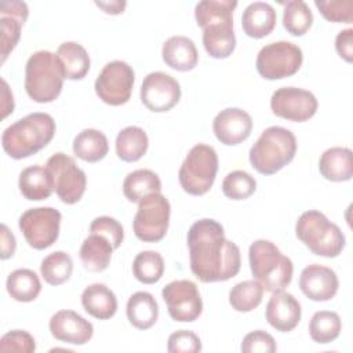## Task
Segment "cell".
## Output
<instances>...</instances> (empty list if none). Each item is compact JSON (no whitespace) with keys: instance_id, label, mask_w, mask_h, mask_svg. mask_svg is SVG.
Listing matches in <instances>:
<instances>
[{"instance_id":"obj_1","label":"cell","mask_w":353,"mask_h":353,"mask_svg":"<svg viewBox=\"0 0 353 353\" xmlns=\"http://www.w3.org/2000/svg\"><path fill=\"white\" fill-rule=\"evenodd\" d=\"M188 248L190 270L203 283L226 281L240 272V248L214 219H199L189 228Z\"/></svg>"},{"instance_id":"obj_2","label":"cell","mask_w":353,"mask_h":353,"mask_svg":"<svg viewBox=\"0 0 353 353\" xmlns=\"http://www.w3.org/2000/svg\"><path fill=\"white\" fill-rule=\"evenodd\" d=\"M55 128L52 116L34 112L17 120L3 131L1 146L11 159H26L52 141Z\"/></svg>"},{"instance_id":"obj_3","label":"cell","mask_w":353,"mask_h":353,"mask_svg":"<svg viewBox=\"0 0 353 353\" xmlns=\"http://www.w3.org/2000/svg\"><path fill=\"white\" fill-rule=\"evenodd\" d=\"M66 79L63 66L57 54L40 50L29 57L25 66V90L37 103L55 101Z\"/></svg>"},{"instance_id":"obj_4","label":"cell","mask_w":353,"mask_h":353,"mask_svg":"<svg viewBox=\"0 0 353 353\" xmlns=\"http://www.w3.org/2000/svg\"><path fill=\"white\" fill-rule=\"evenodd\" d=\"M296 153V138L284 127L270 125L262 131L251 146V165L263 175H273L292 161Z\"/></svg>"},{"instance_id":"obj_5","label":"cell","mask_w":353,"mask_h":353,"mask_svg":"<svg viewBox=\"0 0 353 353\" xmlns=\"http://www.w3.org/2000/svg\"><path fill=\"white\" fill-rule=\"evenodd\" d=\"M248 261L254 279L272 294L283 291L292 280V261L269 240H255L250 245Z\"/></svg>"},{"instance_id":"obj_6","label":"cell","mask_w":353,"mask_h":353,"mask_svg":"<svg viewBox=\"0 0 353 353\" xmlns=\"http://www.w3.org/2000/svg\"><path fill=\"white\" fill-rule=\"evenodd\" d=\"M295 233L314 255L324 258L338 256L346 244L345 234L339 226L317 210L301 214L295 225Z\"/></svg>"},{"instance_id":"obj_7","label":"cell","mask_w":353,"mask_h":353,"mask_svg":"<svg viewBox=\"0 0 353 353\" xmlns=\"http://www.w3.org/2000/svg\"><path fill=\"white\" fill-rule=\"evenodd\" d=\"M218 172L216 150L207 143L194 145L181 164L178 179L181 188L192 196L205 194Z\"/></svg>"},{"instance_id":"obj_8","label":"cell","mask_w":353,"mask_h":353,"mask_svg":"<svg viewBox=\"0 0 353 353\" xmlns=\"http://www.w3.org/2000/svg\"><path fill=\"white\" fill-rule=\"evenodd\" d=\"M171 205L165 196L150 193L138 203V210L132 221L137 239L145 243H157L164 239L170 225Z\"/></svg>"},{"instance_id":"obj_9","label":"cell","mask_w":353,"mask_h":353,"mask_svg":"<svg viewBox=\"0 0 353 353\" xmlns=\"http://www.w3.org/2000/svg\"><path fill=\"white\" fill-rule=\"evenodd\" d=\"M303 62L302 50L291 41H273L263 46L255 61L261 77L266 80H280L295 74Z\"/></svg>"},{"instance_id":"obj_10","label":"cell","mask_w":353,"mask_h":353,"mask_svg":"<svg viewBox=\"0 0 353 353\" xmlns=\"http://www.w3.org/2000/svg\"><path fill=\"white\" fill-rule=\"evenodd\" d=\"M46 168L51 175L54 192L65 204H76L81 200L85 186V172L77 167L73 157L58 152L46 163Z\"/></svg>"},{"instance_id":"obj_11","label":"cell","mask_w":353,"mask_h":353,"mask_svg":"<svg viewBox=\"0 0 353 353\" xmlns=\"http://www.w3.org/2000/svg\"><path fill=\"white\" fill-rule=\"evenodd\" d=\"M62 214L52 207H36L26 210L18 221V226L26 243L34 250L51 247L61 228Z\"/></svg>"},{"instance_id":"obj_12","label":"cell","mask_w":353,"mask_h":353,"mask_svg":"<svg viewBox=\"0 0 353 353\" xmlns=\"http://www.w3.org/2000/svg\"><path fill=\"white\" fill-rule=\"evenodd\" d=\"M134 81V69L127 62L116 59L102 68L94 87L102 102L110 106H120L130 101Z\"/></svg>"},{"instance_id":"obj_13","label":"cell","mask_w":353,"mask_h":353,"mask_svg":"<svg viewBox=\"0 0 353 353\" xmlns=\"http://www.w3.org/2000/svg\"><path fill=\"white\" fill-rule=\"evenodd\" d=\"M161 296L167 305L168 314L179 323H192L203 312V301L197 285L190 280H174L168 283Z\"/></svg>"},{"instance_id":"obj_14","label":"cell","mask_w":353,"mask_h":353,"mask_svg":"<svg viewBox=\"0 0 353 353\" xmlns=\"http://www.w3.org/2000/svg\"><path fill=\"white\" fill-rule=\"evenodd\" d=\"M319 108L313 92L298 87L277 88L270 98V109L277 117L294 123H303L312 119Z\"/></svg>"},{"instance_id":"obj_15","label":"cell","mask_w":353,"mask_h":353,"mask_svg":"<svg viewBox=\"0 0 353 353\" xmlns=\"http://www.w3.org/2000/svg\"><path fill=\"white\" fill-rule=\"evenodd\" d=\"M181 99V85L164 72L149 73L141 85L142 103L154 113L171 110Z\"/></svg>"},{"instance_id":"obj_16","label":"cell","mask_w":353,"mask_h":353,"mask_svg":"<svg viewBox=\"0 0 353 353\" xmlns=\"http://www.w3.org/2000/svg\"><path fill=\"white\" fill-rule=\"evenodd\" d=\"M212 131L221 143L234 146L251 135L252 119L240 108H226L215 116Z\"/></svg>"},{"instance_id":"obj_17","label":"cell","mask_w":353,"mask_h":353,"mask_svg":"<svg viewBox=\"0 0 353 353\" xmlns=\"http://www.w3.org/2000/svg\"><path fill=\"white\" fill-rule=\"evenodd\" d=\"M299 288L309 299L325 302L336 295L339 280L331 268L313 263L301 272Z\"/></svg>"},{"instance_id":"obj_18","label":"cell","mask_w":353,"mask_h":353,"mask_svg":"<svg viewBox=\"0 0 353 353\" xmlns=\"http://www.w3.org/2000/svg\"><path fill=\"white\" fill-rule=\"evenodd\" d=\"M48 328L51 335L66 343L84 345L94 335L92 324L73 310H58L50 319Z\"/></svg>"},{"instance_id":"obj_19","label":"cell","mask_w":353,"mask_h":353,"mask_svg":"<svg viewBox=\"0 0 353 353\" xmlns=\"http://www.w3.org/2000/svg\"><path fill=\"white\" fill-rule=\"evenodd\" d=\"M301 314V303L292 294L284 290L273 292L265 312L266 321L280 332L292 331L299 324Z\"/></svg>"},{"instance_id":"obj_20","label":"cell","mask_w":353,"mask_h":353,"mask_svg":"<svg viewBox=\"0 0 353 353\" xmlns=\"http://www.w3.org/2000/svg\"><path fill=\"white\" fill-rule=\"evenodd\" d=\"M161 57L167 66L178 72H188L196 68L199 52L192 39L186 36H171L161 48Z\"/></svg>"},{"instance_id":"obj_21","label":"cell","mask_w":353,"mask_h":353,"mask_svg":"<svg viewBox=\"0 0 353 353\" xmlns=\"http://www.w3.org/2000/svg\"><path fill=\"white\" fill-rule=\"evenodd\" d=\"M320 174L331 182H346L353 176V154L349 148L334 146L323 152L319 160Z\"/></svg>"},{"instance_id":"obj_22","label":"cell","mask_w":353,"mask_h":353,"mask_svg":"<svg viewBox=\"0 0 353 353\" xmlns=\"http://www.w3.org/2000/svg\"><path fill=\"white\" fill-rule=\"evenodd\" d=\"M277 15L274 8L265 1H254L245 7L241 15L244 33L252 39L268 36L276 26Z\"/></svg>"},{"instance_id":"obj_23","label":"cell","mask_w":353,"mask_h":353,"mask_svg":"<svg viewBox=\"0 0 353 353\" xmlns=\"http://www.w3.org/2000/svg\"><path fill=\"white\" fill-rule=\"evenodd\" d=\"M81 305L90 316L98 320H109L117 312L114 292L101 283H94L84 288L81 292Z\"/></svg>"},{"instance_id":"obj_24","label":"cell","mask_w":353,"mask_h":353,"mask_svg":"<svg viewBox=\"0 0 353 353\" xmlns=\"http://www.w3.org/2000/svg\"><path fill=\"white\" fill-rule=\"evenodd\" d=\"M203 46L207 54L215 59H225L236 48L233 22L211 23L203 28Z\"/></svg>"},{"instance_id":"obj_25","label":"cell","mask_w":353,"mask_h":353,"mask_svg":"<svg viewBox=\"0 0 353 353\" xmlns=\"http://www.w3.org/2000/svg\"><path fill=\"white\" fill-rule=\"evenodd\" d=\"M19 192L30 201H41L51 196L54 185L46 167L30 165L21 171L18 179Z\"/></svg>"},{"instance_id":"obj_26","label":"cell","mask_w":353,"mask_h":353,"mask_svg":"<svg viewBox=\"0 0 353 353\" xmlns=\"http://www.w3.org/2000/svg\"><path fill=\"white\" fill-rule=\"evenodd\" d=\"M113 250L112 243L106 237L90 233V236L83 241L79 252L84 269L94 273L103 272L110 263Z\"/></svg>"},{"instance_id":"obj_27","label":"cell","mask_w":353,"mask_h":353,"mask_svg":"<svg viewBox=\"0 0 353 353\" xmlns=\"http://www.w3.org/2000/svg\"><path fill=\"white\" fill-rule=\"evenodd\" d=\"M125 313L132 327L148 330L153 327L159 319V305L150 292L138 291L128 298Z\"/></svg>"},{"instance_id":"obj_28","label":"cell","mask_w":353,"mask_h":353,"mask_svg":"<svg viewBox=\"0 0 353 353\" xmlns=\"http://www.w3.org/2000/svg\"><path fill=\"white\" fill-rule=\"evenodd\" d=\"M72 149L80 160L87 163H97L108 154L109 142L102 131L95 128H85L74 137Z\"/></svg>"},{"instance_id":"obj_29","label":"cell","mask_w":353,"mask_h":353,"mask_svg":"<svg viewBox=\"0 0 353 353\" xmlns=\"http://www.w3.org/2000/svg\"><path fill=\"white\" fill-rule=\"evenodd\" d=\"M149 148V138L143 128L128 125L116 137V154L127 163L138 161L145 156Z\"/></svg>"},{"instance_id":"obj_30","label":"cell","mask_w":353,"mask_h":353,"mask_svg":"<svg viewBox=\"0 0 353 353\" xmlns=\"http://www.w3.org/2000/svg\"><path fill=\"white\" fill-rule=\"evenodd\" d=\"M161 192V181L159 175L148 168H139L130 174L123 181V193L131 203H139L150 193Z\"/></svg>"},{"instance_id":"obj_31","label":"cell","mask_w":353,"mask_h":353,"mask_svg":"<svg viewBox=\"0 0 353 353\" xmlns=\"http://www.w3.org/2000/svg\"><path fill=\"white\" fill-rule=\"evenodd\" d=\"M57 55L62 62L66 79L81 80L90 70V55L87 50L76 41H65L58 50Z\"/></svg>"},{"instance_id":"obj_32","label":"cell","mask_w":353,"mask_h":353,"mask_svg":"<svg viewBox=\"0 0 353 353\" xmlns=\"http://www.w3.org/2000/svg\"><path fill=\"white\" fill-rule=\"evenodd\" d=\"M6 288L12 299L18 302H32L39 296L41 283L32 269H17L8 274Z\"/></svg>"},{"instance_id":"obj_33","label":"cell","mask_w":353,"mask_h":353,"mask_svg":"<svg viewBox=\"0 0 353 353\" xmlns=\"http://www.w3.org/2000/svg\"><path fill=\"white\" fill-rule=\"evenodd\" d=\"M237 1L232 0H203L194 7V18L201 29L211 23L233 22V11Z\"/></svg>"},{"instance_id":"obj_34","label":"cell","mask_w":353,"mask_h":353,"mask_svg":"<svg viewBox=\"0 0 353 353\" xmlns=\"http://www.w3.org/2000/svg\"><path fill=\"white\" fill-rule=\"evenodd\" d=\"M342 330V321L336 312L319 310L309 321V335L320 345L330 343L335 341Z\"/></svg>"},{"instance_id":"obj_35","label":"cell","mask_w":353,"mask_h":353,"mask_svg":"<svg viewBox=\"0 0 353 353\" xmlns=\"http://www.w3.org/2000/svg\"><path fill=\"white\" fill-rule=\"evenodd\" d=\"M73 272V261L65 251L48 254L40 265V273L50 285H61L66 283Z\"/></svg>"},{"instance_id":"obj_36","label":"cell","mask_w":353,"mask_h":353,"mask_svg":"<svg viewBox=\"0 0 353 353\" xmlns=\"http://www.w3.org/2000/svg\"><path fill=\"white\" fill-rule=\"evenodd\" d=\"M263 291L262 284L256 280L240 281L232 287L229 292V303L236 312H251L261 305Z\"/></svg>"},{"instance_id":"obj_37","label":"cell","mask_w":353,"mask_h":353,"mask_svg":"<svg viewBox=\"0 0 353 353\" xmlns=\"http://www.w3.org/2000/svg\"><path fill=\"white\" fill-rule=\"evenodd\" d=\"M313 23V14L309 6L302 0L284 3L283 26L292 36H303Z\"/></svg>"},{"instance_id":"obj_38","label":"cell","mask_w":353,"mask_h":353,"mask_svg":"<svg viewBox=\"0 0 353 353\" xmlns=\"http://www.w3.org/2000/svg\"><path fill=\"white\" fill-rule=\"evenodd\" d=\"M135 279L143 284H154L164 274V259L157 251H141L132 262Z\"/></svg>"},{"instance_id":"obj_39","label":"cell","mask_w":353,"mask_h":353,"mask_svg":"<svg viewBox=\"0 0 353 353\" xmlns=\"http://www.w3.org/2000/svg\"><path fill=\"white\" fill-rule=\"evenodd\" d=\"M255 190V178L244 170H234L229 172L222 181V192L228 199L232 200H245L254 194Z\"/></svg>"},{"instance_id":"obj_40","label":"cell","mask_w":353,"mask_h":353,"mask_svg":"<svg viewBox=\"0 0 353 353\" xmlns=\"http://www.w3.org/2000/svg\"><path fill=\"white\" fill-rule=\"evenodd\" d=\"M25 23L21 18L15 15H0L1 26V63L7 59L11 51L18 44L21 37V28Z\"/></svg>"},{"instance_id":"obj_41","label":"cell","mask_w":353,"mask_h":353,"mask_svg":"<svg viewBox=\"0 0 353 353\" xmlns=\"http://www.w3.org/2000/svg\"><path fill=\"white\" fill-rule=\"evenodd\" d=\"M320 14L330 22L350 23L353 19V1L352 0H328L314 1Z\"/></svg>"},{"instance_id":"obj_42","label":"cell","mask_w":353,"mask_h":353,"mask_svg":"<svg viewBox=\"0 0 353 353\" xmlns=\"http://www.w3.org/2000/svg\"><path fill=\"white\" fill-rule=\"evenodd\" d=\"M90 233H97V234L106 237L112 243L114 250L121 245L123 239H124V229H123L121 223L117 219H114L112 216H106V215L97 216L91 222Z\"/></svg>"},{"instance_id":"obj_43","label":"cell","mask_w":353,"mask_h":353,"mask_svg":"<svg viewBox=\"0 0 353 353\" xmlns=\"http://www.w3.org/2000/svg\"><path fill=\"white\" fill-rule=\"evenodd\" d=\"M0 350L1 352L33 353L36 350V341L28 331L12 330L1 336Z\"/></svg>"},{"instance_id":"obj_44","label":"cell","mask_w":353,"mask_h":353,"mask_svg":"<svg viewBox=\"0 0 353 353\" xmlns=\"http://www.w3.org/2000/svg\"><path fill=\"white\" fill-rule=\"evenodd\" d=\"M167 350L170 353H197L201 352V341L193 331L178 330L168 336Z\"/></svg>"},{"instance_id":"obj_45","label":"cell","mask_w":353,"mask_h":353,"mask_svg":"<svg viewBox=\"0 0 353 353\" xmlns=\"http://www.w3.org/2000/svg\"><path fill=\"white\" fill-rule=\"evenodd\" d=\"M240 350L244 353H273L277 350V345L270 334L262 330H255L243 338Z\"/></svg>"},{"instance_id":"obj_46","label":"cell","mask_w":353,"mask_h":353,"mask_svg":"<svg viewBox=\"0 0 353 353\" xmlns=\"http://www.w3.org/2000/svg\"><path fill=\"white\" fill-rule=\"evenodd\" d=\"M335 50L338 55L346 62L353 61V29L341 30L335 37Z\"/></svg>"},{"instance_id":"obj_47","label":"cell","mask_w":353,"mask_h":353,"mask_svg":"<svg viewBox=\"0 0 353 353\" xmlns=\"http://www.w3.org/2000/svg\"><path fill=\"white\" fill-rule=\"evenodd\" d=\"M0 15H15L22 21H26L29 15V8L28 4L23 1H1Z\"/></svg>"},{"instance_id":"obj_48","label":"cell","mask_w":353,"mask_h":353,"mask_svg":"<svg viewBox=\"0 0 353 353\" xmlns=\"http://www.w3.org/2000/svg\"><path fill=\"white\" fill-rule=\"evenodd\" d=\"M1 229V254H0V258L1 259H8L14 255L15 252V248H17V241H15V237L14 234L10 232L8 226L7 225H1L0 226Z\"/></svg>"},{"instance_id":"obj_49","label":"cell","mask_w":353,"mask_h":353,"mask_svg":"<svg viewBox=\"0 0 353 353\" xmlns=\"http://www.w3.org/2000/svg\"><path fill=\"white\" fill-rule=\"evenodd\" d=\"M1 109H3V119H6L14 110V98L12 92L8 88V84L4 79H1Z\"/></svg>"},{"instance_id":"obj_50","label":"cell","mask_w":353,"mask_h":353,"mask_svg":"<svg viewBox=\"0 0 353 353\" xmlns=\"http://www.w3.org/2000/svg\"><path fill=\"white\" fill-rule=\"evenodd\" d=\"M95 4L102 8L106 14H112V15H117L121 14L127 6L125 1L123 0H110V1H95Z\"/></svg>"}]
</instances>
